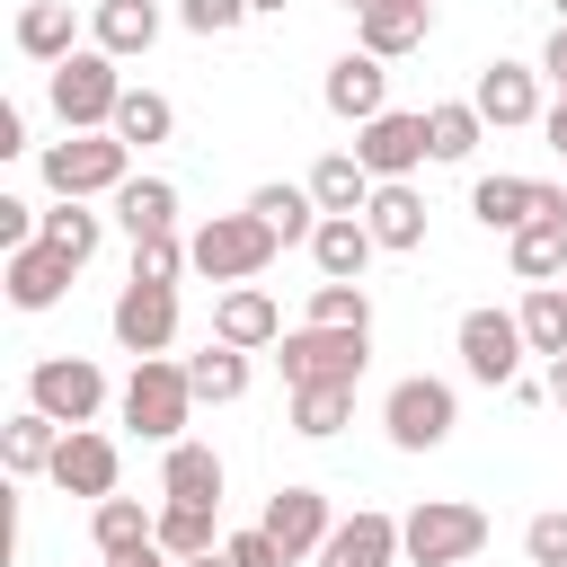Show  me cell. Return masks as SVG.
<instances>
[{"label": "cell", "mask_w": 567, "mask_h": 567, "mask_svg": "<svg viewBox=\"0 0 567 567\" xmlns=\"http://www.w3.org/2000/svg\"><path fill=\"white\" fill-rule=\"evenodd\" d=\"M470 106L487 115V133H523V124H540L549 106H540V71L532 62H487L478 80H470Z\"/></svg>", "instance_id": "obj_15"}, {"label": "cell", "mask_w": 567, "mask_h": 567, "mask_svg": "<svg viewBox=\"0 0 567 567\" xmlns=\"http://www.w3.org/2000/svg\"><path fill=\"white\" fill-rule=\"evenodd\" d=\"M177 133V106L159 97V89H124V106H115V142L124 151H151V142H168Z\"/></svg>", "instance_id": "obj_36"}, {"label": "cell", "mask_w": 567, "mask_h": 567, "mask_svg": "<svg viewBox=\"0 0 567 567\" xmlns=\"http://www.w3.org/2000/svg\"><path fill=\"white\" fill-rule=\"evenodd\" d=\"M89 44L115 53V62L151 53V44H159V0H97V9H89Z\"/></svg>", "instance_id": "obj_23"}, {"label": "cell", "mask_w": 567, "mask_h": 567, "mask_svg": "<svg viewBox=\"0 0 567 567\" xmlns=\"http://www.w3.org/2000/svg\"><path fill=\"white\" fill-rule=\"evenodd\" d=\"M425 35H434V0H381V9L354 18V44H363L372 62H399V53H416Z\"/></svg>", "instance_id": "obj_22"}, {"label": "cell", "mask_w": 567, "mask_h": 567, "mask_svg": "<svg viewBox=\"0 0 567 567\" xmlns=\"http://www.w3.org/2000/svg\"><path fill=\"white\" fill-rule=\"evenodd\" d=\"M540 381H549V408H567V354H558V363H549Z\"/></svg>", "instance_id": "obj_48"}, {"label": "cell", "mask_w": 567, "mask_h": 567, "mask_svg": "<svg viewBox=\"0 0 567 567\" xmlns=\"http://www.w3.org/2000/svg\"><path fill=\"white\" fill-rule=\"evenodd\" d=\"M354 159L372 168V186H399V177H416L434 151H425V106L408 115V106H390V115H372L363 133H354Z\"/></svg>", "instance_id": "obj_11"}, {"label": "cell", "mask_w": 567, "mask_h": 567, "mask_svg": "<svg viewBox=\"0 0 567 567\" xmlns=\"http://www.w3.org/2000/svg\"><path fill=\"white\" fill-rule=\"evenodd\" d=\"M523 558L532 567H567V505H549V514L523 523Z\"/></svg>", "instance_id": "obj_41"}, {"label": "cell", "mask_w": 567, "mask_h": 567, "mask_svg": "<svg viewBox=\"0 0 567 567\" xmlns=\"http://www.w3.org/2000/svg\"><path fill=\"white\" fill-rule=\"evenodd\" d=\"M106 328H115V346H124L133 363L168 354V337H177V292H168V284H124L115 310H106Z\"/></svg>", "instance_id": "obj_12"}, {"label": "cell", "mask_w": 567, "mask_h": 567, "mask_svg": "<svg viewBox=\"0 0 567 567\" xmlns=\"http://www.w3.org/2000/svg\"><path fill=\"white\" fill-rule=\"evenodd\" d=\"M177 567H230V558H221V549H213V558H177Z\"/></svg>", "instance_id": "obj_50"}, {"label": "cell", "mask_w": 567, "mask_h": 567, "mask_svg": "<svg viewBox=\"0 0 567 567\" xmlns=\"http://www.w3.org/2000/svg\"><path fill=\"white\" fill-rule=\"evenodd\" d=\"M363 230L390 248V257H408V248H425V195L399 177V186H372V204H363Z\"/></svg>", "instance_id": "obj_24"}, {"label": "cell", "mask_w": 567, "mask_h": 567, "mask_svg": "<svg viewBox=\"0 0 567 567\" xmlns=\"http://www.w3.org/2000/svg\"><path fill=\"white\" fill-rule=\"evenodd\" d=\"M363 363H372V328H284V346H275L284 390H319V381L354 390Z\"/></svg>", "instance_id": "obj_6"}, {"label": "cell", "mask_w": 567, "mask_h": 567, "mask_svg": "<svg viewBox=\"0 0 567 567\" xmlns=\"http://www.w3.org/2000/svg\"><path fill=\"white\" fill-rule=\"evenodd\" d=\"M221 558H230V567H284V549L266 540V523H248V532H221Z\"/></svg>", "instance_id": "obj_43"}, {"label": "cell", "mask_w": 567, "mask_h": 567, "mask_svg": "<svg viewBox=\"0 0 567 567\" xmlns=\"http://www.w3.org/2000/svg\"><path fill=\"white\" fill-rule=\"evenodd\" d=\"M470 213L487 221V230H532V221H567V186H549V177H514V168H496V177H478L470 186Z\"/></svg>", "instance_id": "obj_10"}, {"label": "cell", "mask_w": 567, "mask_h": 567, "mask_svg": "<svg viewBox=\"0 0 567 567\" xmlns=\"http://www.w3.org/2000/svg\"><path fill=\"white\" fill-rule=\"evenodd\" d=\"M186 257H195V275H213V284H257L275 257H284V239L239 204V213H213V221H195L186 230Z\"/></svg>", "instance_id": "obj_3"}, {"label": "cell", "mask_w": 567, "mask_h": 567, "mask_svg": "<svg viewBox=\"0 0 567 567\" xmlns=\"http://www.w3.org/2000/svg\"><path fill=\"white\" fill-rule=\"evenodd\" d=\"M221 487H230V470H221L213 443L186 434V443L159 452V496H168V505H221Z\"/></svg>", "instance_id": "obj_21"}, {"label": "cell", "mask_w": 567, "mask_h": 567, "mask_svg": "<svg viewBox=\"0 0 567 567\" xmlns=\"http://www.w3.org/2000/svg\"><path fill=\"white\" fill-rule=\"evenodd\" d=\"M461 372L470 381H487V390H514L523 381V354H532V337H523V319L514 310H496V301H478V310H461Z\"/></svg>", "instance_id": "obj_8"}, {"label": "cell", "mask_w": 567, "mask_h": 567, "mask_svg": "<svg viewBox=\"0 0 567 567\" xmlns=\"http://www.w3.org/2000/svg\"><path fill=\"white\" fill-rule=\"evenodd\" d=\"M549 9H558V27H567V0H549Z\"/></svg>", "instance_id": "obj_52"}, {"label": "cell", "mask_w": 567, "mask_h": 567, "mask_svg": "<svg viewBox=\"0 0 567 567\" xmlns=\"http://www.w3.org/2000/svg\"><path fill=\"white\" fill-rule=\"evenodd\" d=\"M186 381H195V399H213V408H230V399H248V354L213 337L204 354H186Z\"/></svg>", "instance_id": "obj_33"}, {"label": "cell", "mask_w": 567, "mask_h": 567, "mask_svg": "<svg viewBox=\"0 0 567 567\" xmlns=\"http://www.w3.org/2000/svg\"><path fill=\"white\" fill-rule=\"evenodd\" d=\"M62 434H71V425H53L44 408H18V416L0 425V470H9V478H44L53 452H62Z\"/></svg>", "instance_id": "obj_25"}, {"label": "cell", "mask_w": 567, "mask_h": 567, "mask_svg": "<svg viewBox=\"0 0 567 567\" xmlns=\"http://www.w3.org/2000/svg\"><path fill=\"white\" fill-rule=\"evenodd\" d=\"M27 151V106H0V159Z\"/></svg>", "instance_id": "obj_44"}, {"label": "cell", "mask_w": 567, "mask_h": 567, "mask_svg": "<svg viewBox=\"0 0 567 567\" xmlns=\"http://www.w3.org/2000/svg\"><path fill=\"white\" fill-rule=\"evenodd\" d=\"M115 221H124V239L177 230V186H168V177H124V186H115Z\"/></svg>", "instance_id": "obj_28"}, {"label": "cell", "mask_w": 567, "mask_h": 567, "mask_svg": "<svg viewBox=\"0 0 567 567\" xmlns=\"http://www.w3.org/2000/svg\"><path fill=\"white\" fill-rule=\"evenodd\" d=\"M452 425H461L452 381H434V372L390 381V399H381V434H390L399 452H443V443H452Z\"/></svg>", "instance_id": "obj_7"}, {"label": "cell", "mask_w": 567, "mask_h": 567, "mask_svg": "<svg viewBox=\"0 0 567 567\" xmlns=\"http://www.w3.org/2000/svg\"><path fill=\"white\" fill-rule=\"evenodd\" d=\"M248 9H257V18H284V9H292V0H248Z\"/></svg>", "instance_id": "obj_49"}, {"label": "cell", "mask_w": 567, "mask_h": 567, "mask_svg": "<svg viewBox=\"0 0 567 567\" xmlns=\"http://www.w3.org/2000/svg\"><path fill=\"white\" fill-rule=\"evenodd\" d=\"M239 18H257V9L248 0H177V27L186 35H230Z\"/></svg>", "instance_id": "obj_42"}, {"label": "cell", "mask_w": 567, "mask_h": 567, "mask_svg": "<svg viewBox=\"0 0 567 567\" xmlns=\"http://www.w3.org/2000/svg\"><path fill=\"white\" fill-rule=\"evenodd\" d=\"M399 549H408V567H470L487 549V505H470V496H416L399 514Z\"/></svg>", "instance_id": "obj_1"}, {"label": "cell", "mask_w": 567, "mask_h": 567, "mask_svg": "<svg viewBox=\"0 0 567 567\" xmlns=\"http://www.w3.org/2000/svg\"><path fill=\"white\" fill-rule=\"evenodd\" d=\"M248 213H257L284 248H292V239L310 248V230L328 221V213H319V195H310V186H284V177H275V186H257V195H248Z\"/></svg>", "instance_id": "obj_29"}, {"label": "cell", "mask_w": 567, "mask_h": 567, "mask_svg": "<svg viewBox=\"0 0 567 567\" xmlns=\"http://www.w3.org/2000/svg\"><path fill=\"white\" fill-rule=\"evenodd\" d=\"M319 97H328V115H337V124H354V133H363L372 115H390V62H372V53L354 44V53H337V62H328Z\"/></svg>", "instance_id": "obj_14"}, {"label": "cell", "mask_w": 567, "mask_h": 567, "mask_svg": "<svg viewBox=\"0 0 567 567\" xmlns=\"http://www.w3.org/2000/svg\"><path fill=\"white\" fill-rule=\"evenodd\" d=\"M505 257H514V284H558V275H567V221H532V230H514Z\"/></svg>", "instance_id": "obj_32"}, {"label": "cell", "mask_w": 567, "mask_h": 567, "mask_svg": "<svg viewBox=\"0 0 567 567\" xmlns=\"http://www.w3.org/2000/svg\"><path fill=\"white\" fill-rule=\"evenodd\" d=\"M44 186H53V204H89V195H106L115 204V186L133 177V151L115 142V133H62V142H44Z\"/></svg>", "instance_id": "obj_4"}, {"label": "cell", "mask_w": 567, "mask_h": 567, "mask_svg": "<svg viewBox=\"0 0 567 567\" xmlns=\"http://www.w3.org/2000/svg\"><path fill=\"white\" fill-rule=\"evenodd\" d=\"M18 53L44 62V71L71 62V53H80V18H71V0H27V9H18Z\"/></svg>", "instance_id": "obj_26"}, {"label": "cell", "mask_w": 567, "mask_h": 567, "mask_svg": "<svg viewBox=\"0 0 567 567\" xmlns=\"http://www.w3.org/2000/svg\"><path fill=\"white\" fill-rule=\"evenodd\" d=\"M35 239H53V248H62V257H71V266H89V257H97V239H106V221H97V213H89V204H53V213H44V230H35Z\"/></svg>", "instance_id": "obj_38"}, {"label": "cell", "mask_w": 567, "mask_h": 567, "mask_svg": "<svg viewBox=\"0 0 567 567\" xmlns=\"http://www.w3.org/2000/svg\"><path fill=\"white\" fill-rule=\"evenodd\" d=\"M44 478H53L62 496H89V505H106V496H115V478H124V452H115V443H106L97 425H71Z\"/></svg>", "instance_id": "obj_16"}, {"label": "cell", "mask_w": 567, "mask_h": 567, "mask_svg": "<svg viewBox=\"0 0 567 567\" xmlns=\"http://www.w3.org/2000/svg\"><path fill=\"white\" fill-rule=\"evenodd\" d=\"M89 540H97V558H133L159 540V514L142 496H106V505H89Z\"/></svg>", "instance_id": "obj_27"}, {"label": "cell", "mask_w": 567, "mask_h": 567, "mask_svg": "<svg viewBox=\"0 0 567 567\" xmlns=\"http://www.w3.org/2000/svg\"><path fill=\"white\" fill-rule=\"evenodd\" d=\"M372 257H381V239L363 230V213H328V221L310 230V266H319V284H363Z\"/></svg>", "instance_id": "obj_20"}, {"label": "cell", "mask_w": 567, "mask_h": 567, "mask_svg": "<svg viewBox=\"0 0 567 567\" xmlns=\"http://www.w3.org/2000/svg\"><path fill=\"white\" fill-rule=\"evenodd\" d=\"M213 337L239 346V354H275V346H284V310H275V292H266V284H230V292L213 301Z\"/></svg>", "instance_id": "obj_17"}, {"label": "cell", "mask_w": 567, "mask_h": 567, "mask_svg": "<svg viewBox=\"0 0 567 567\" xmlns=\"http://www.w3.org/2000/svg\"><path fill=\"white\" fill-rule=\"evenodd\" d=\"M478 142H487V115H478L470 97H434V106H425V151H434V159H470Z\"/></svg>", "instance_id": "obj_31"}, {"label": "cell", "mask_w": 567, "mask_h": 567, "mask_svg": "<svg viewBox=\"0 0 567 567\" xmlns=\"http://www.w3.org/2000/svg\"><path fill=\"white\" fill-rule=\"evenodd\" d=\"M540 80H558V97H567V27L549 35V53H540Z\"/></svg>", "instance_id": "obj_45"}, {"label": "cell", "mask_w": 567, "mask_h": 567, "mask_svg": "<svg viewBox=\"0 0 567 567\" xmlns=\"http://www.w3.org/2000/svg\"><path fill=\"white\" fill-rule=\"evenodd\" d=\"M328 532H337V514H328V496H319V487H301V478H292V487H275V496H266V540L284 549V567L319 558V549H328Z\"/></svg>", "instance_id": "obj_13"}, {"label": "cell", "mask_w": 567, "mask_h": 567, "mask_svg": "<svg viewBox=\"0 0 567 567\" xmlns=\"http://www.w3.org/2000/svg\"><path fill=\"white\" fill-rule=\"evenodd\" d=\"M337 9H354V18H363V9H381V0H337Z\"/></svg>", "instance_id": "obj_51"}, {"label": "cell", "mask_w": 567, "mask_h": 567, "mask_svg": "<svg viewBox=\"0 0 567 567\" xmlns=\"http://www.w3.org/2000/svg\"><path fill=\"white\" fill-rule=\"evenodd\" d=\"M301 328H372V292L363 284H310V319Z\"/></svg>", "instance_id": "obj_39"}, {"label": "cell", "mask_w": 567, "mask_h": 567, "mask_svg": "<svg viewBox=\"0 0 567 567\" xmlns=\"http://www.w3.org/2000/svg\"><path fill=\"white\" fill-rule=\"evenodd\" d=\"M195 257H186V239L177 230H159V239H133V284H168L177 292V275H186Z\"/></svg>", "instance_id": "obj_40"}, {"label": "cell", "mask_w": 567, "mask_h": 567, "mask_svg": "<svg viewBox=\"0 0 567 567\" xmlns=\"http://www.w3.org/2000/svg\"><path fill=\"white\" fill-rule=\"evenodd\" d=\"M310 195H319V213H363L372 204V168L354 159V151H328V159H310V177H301Z\"/></svg>", "instance_id": "obj_30"}, {"label": "cell", "mask_w": 567, "mask_h": 567, "mask_svg": "<svg viewBox=\"0 0 567 567\" xmlns=\"http://www.w3.org/2000/svg\"><path fill=\"white\" fill-rule=\"evenodd\" d=\"M106 567H177V558H168V549L151 540V549H133V558H106Z\"/></svg>", "instance_id": "obj_47"}, {"label": "cell", "mask_w": 567, "mask_h": 567, "mask_svg": "<svg viewBox=\"0 0 567 567\" xmlns=\"http://www.w3.org/2000/svg\"><path fill=\"white\" fill-rule=\"evenodd\" d=\"M27 408H44L53 425H97L106 372H97L89 354H35V363H27Z\"/></svg>", "instance_id": "obj_9"}, {"label": "cell", "mask_w": 567, "mask_h": 567, "mask_svg": "<svg viewBox=\"0 0 567 567\" xmlns=\"http://www.w3.org/2000/svg\"><path fill=\"white\" fill-rule=\"evenodd\" d=\"M408 549H399V514H381V505H354V514H337V532H328V549H319V567H399Z\"/></svg>", "instance_id": "obj_18"}, {"label": "cell", "mask_w": 567, "mask_h": 567, "mask_svg": "<svg viewBox=\"0 0 567 567\" xmlns=\"http://www.w3.org/2000/svg\"><path fill=\"white\" fill-rule=\"evenodd\" d=\"M540 133H549V151H558V159H567V97H558V106H549V115H540Z\"/></svg>", "instance_id": "obj_46"}, {"label": "cell", "mask_w": 567, "mask_h": 567, "mask_svg": "<svg viewBox=\"0 0 567 567\" xmlns=\"http://www.w3.org/2000/svg\"><path fill=\"white\" fill-rule=\"evenodd\" d=\"M115 408H124V425H133L142 443H159V452H168V443H186V416H195L204 399H195L186 363L151 354V363H133V381H124V399H115Z\"/></svg>", "instance_id": "obj_5"}, {"label": "cell", "mask_w": 567, "mask_h": 567, "mask_svg": "<svg viewBox=\"0 0 567 567\" xmlns=\"http://www.w3.org/2000/svg\"><path fill=\"white\" fill-rule=\"evenodd\" d=\"M292 434H310V443H328V434H346L354 425V390L346 381H319V390H292Z\"/></svg>", "instance_id": "obj_34"}, {"label": "cell", "mask_w": 567, "mask_h": 567, "mask_svg": "<svg viewBox=\"0 0 567 567\" xmlns=\"http://www.w3.org/2000/svg\"><path fill=\"white\" fill-rule=\"evenodd\" d=\"M44 97H53L62 133H115V106H124V71H115V53L80 44L71 62H53V71H44Z\"/></svg>", "instance_id": "obj_2"}, {"label": "cell", "mask_w": 567, "mask_h": 567, "mask_svg": "<svg viewBox=\"0 0 567 567\" xmlns=\"http://www.w3.org/2000/svg\"><path fill=\"white\" fill-rule=\"evenodd\" d=\"M514 319H523V337H532V354H540V363H558V354H567V292H558V284H532Z\"/></svg>", "instance_id": "obj_37"}, {"label": "cell", "mask_w": 567, "mask_h": 567, "mask_svg": "<svg viewBox=\"0 0 567 567\" xmlns=\"http://www.w3.org/2000/svg\"><path fill=\"white\" fill-rule=\"evenodd\" d=\"M71 275H80V266H71L53 239H27V248H9V257H0V284H9V301H18V310H53V301L71 292Z\"/></svg>", "instance_id": "obj_19"}, {"label": "cell", "mask_w": 567, "mask_h": 567, "mask_svg": "<svg viewBox=\"0 0 567 567\" xmlns=\"http://www.w3.org/2000/svg\"><path fill=\"white\" fill-rule=\"evenodd\" d=\"M558 292H567V284H558Z\"/></svg>", "instance_id": "obj_53"}, {"label": "cell", "mask_w": 567, "mask_h": 567, "mask_svg": "<svg viewBox=\"0 0 567 567\" xmlns=\"http://www.w3.org/2000/svg\"><path fill=\"white\" fill-rule=\"evenodd\" d=\"M159 549L168 558H213L221 549V505H159Z\"/></svg>", "instance_id": "obj_35"}]
</instances>
